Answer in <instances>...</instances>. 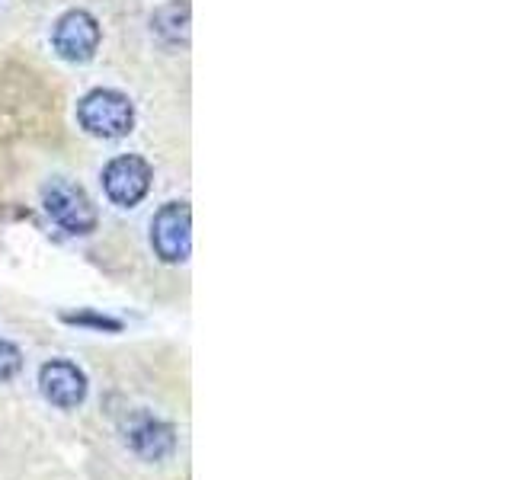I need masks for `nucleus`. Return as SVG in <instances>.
I'll use <instances>...</instances> for the list:
<instances>
[{
	"instance_id": "6",
	"label": "nucleus",
	"mask_w": 512,
	"mask_h": 480,
	"mask_svg": "<svg viewBox=\"0 0 512 480\" xmlns=\"http://www.w3.org/2000/svg\"><path fill=\"white\" fill-rule=\"evenodd\" d=\"M39 388L48 404L58 410H74L87 397V375L68 359H52L39 368Z\"/></svg>"
},
{
	"instance_id": "8",
	"label": "nucleus",
	"mask_w": 512,
	"mask_h": 480,
	"mask_svg": "<svg viewBox=\"0 0 512 480\" xmlns=\"http://www.w3.org/2000/svg\"><path fill=\"white\" fill-rule=\"evenodd\" d=\"M20 368H23V352L16 349L13 343L0 340V384L20 375Z\"/></svg>"
},
{
	"instance_id": "1",
	"label": "nucleus",
	"mask_w": 512,
	"mask_h": 480,
	"mask_svg": "<svg viewBox=\"0 0 512 480\" xmlns=\"http://www.w3.org/2000/svg\"><path fill=\"white\" fill-rule=\"evenodd\" d=\"M77 122L93 138H125L135 128V106L119 90H90L77 103Z\"/></svg>"
},
{
	"instance_id": "2",
	"label": "nucleus",
	"mask_w": 512,
	"mask_h": 480,
	"mask_svg": "<svg viewBox=\"0 0 512 480\" xmlns=\"http://www.w3.org/2000/svg\"><path fill=\"white\" fill-rule=\"evenodd\" d=\"M42 205L61 231L68 234H90L96 231V205L80 186L71 180H52L42 189Z\"/></svg>"
},
{
	"instance_id": "7",
	"label": "nucleus",
	"mask_w": 512,
	"mask_h": 480,
	"mask_svg": "<svg viewBox=\"0 0 512 480\" xmlns=\"http://www.w3.org/2000/svg\"><path fill=\"white\" fill-rule=\"evenodd\" d=\"M128 442H132V448L144 458H164L173 452V429L151 420V416H144L138 426L128 429Z\"/></svg>"
},
{
	"instance_id": "4",
	"label": "nucleus",
	"mask_w": 512,
	"mask_h": 480,
	"mask_svg": "<svg viewBox=\"0 0 512 480\" xmlns=\"http://www.w3.org/2000/svg\"><path fill=\"white\" fill-rule=\"evenodd\" d=\"M192 212L186 202H167L151 221V247L164 263H183L192 247Z\"/></svg>"
},
{
	"instance_id": "5",
	"label": "nucleus",
	"mask_w": 512,
	"mask_h": 480,
	"mask_svg": "<svg viewBox=\"0 0 512 480\" xmlns=\"http://www.w3.org/2000/svg\"><path fill=\"white\" fill-rule=\"evenodd\" d=\"M52 45L64 61L84 64L96 55V48H100V23H96V16L87 10H68L55 23Z\"/></svg>"
},
{
	"instance_id": "3",
	"label": "nucleus",
	"mask_w": 512,
	"mask_h": 480,
	"mask_svg": "<svg viewBox=\"0 0 512 480\" xmlns=\"http://www.w3.org/2000/svg\"><path fill=\"white\" fill-rule=\"evenodd\" d=\"M103 189L112 205L135 208L151 189V164L138 154L112 157L103 170Z\"/></svg>"
}]
</instances>
